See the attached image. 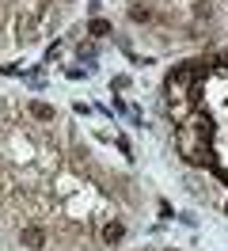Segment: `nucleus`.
<instances>
[{
	"mask_svg": "<svg viewBox=\"0 0 228 251\" xmlns=\"http://www.w3.org/2000/svg\"><path fill=\"white\" fill-rule=\"evenodd\" d=\"M122 236H126V225H122V221H110V225L103 228V240H106V244H118Z\"/></svg>",
	"mask_w": 228,
	"mask_h": 251,
	"instance_id": "obj_3",
	"label": "nucleus"
},
{
	"mask_svg": "<svg viewBox=\"0 0 228 251\" xmlns=\"http://www.w3.org/2000/svg\"><path fill=\"white\" fill-rule=\"evenodd\" d=\"M213 172H217V179H221V183H228V172H225V168H213Z\"/></svg>",
	"mask_w": 228,
	"mask_h": 251,
	"instance_id": "obj_8",
	"label": "nucleus"
},
{
	"mask_svg": "<svg viewBox=\"0 0 228 251\" xmlns=\"http://www.w3.org/2000/svg\"><path fill=\"white\" fill-rule=\"evenodd\" d=\"M190 164L194 168H217V152H213L209 145H198L194 152H190Z\"/></svg>",
	"mask_w": 228,
	"mask_h": 251,
	"instance_id": "obj_1",
	"label": "nucleus"
},
{
	"mask_svg": "<svg viewBox=\"0 0 228 251\" xmlns=\"http://www.w3.org/2000/svg\"><path fill=\"white\" fill-rule=\"evenodd\" d=\"M30 114H34L38 122H50V118H53V107H50V103H42V99H34V103H30Z\"/></svg>",
	"mask_w": 228,
	"mask_h": 251,
	"instance_id": "obj_4",
	"label": "nucleus"
},
{
	"mask_svg": "<svg viewBox=\"0 0 228 251\" xmlns=\"http://www.w3.org/2000/svg\"><path fill=\"white\" fill-rule=\"evenodd\" d=\"M88 34H95V38H106V34H110V23H106V19H91V23H88Z\"/></svg>",
	"mask_w": 228,
	"mask_h": 251,
	"instance_id": "obj_6",
	"label": "nucleus"
},
{
	"mask_svg": "<svg viewBox=\"0 0 228 251\" xmlns=\"http://www.w3.org/2000/svg\"><path fill=\"white\" fill-rule=\"evenodd\" d=\"M149 16H152V12H149V8H141V4H137V8H129V19H133V23H145Z\"/></svg>",
	"mask_w": 228,
	"mask_h": 251,
	"instance_id": "obj_7",
	"label": "nucleus"
},
{
	"mask_svg": "<svg viewBox=\"0 0 228 251\" xmlns=\"http://www.w3.org/2000/svg\"><path fill=\"white\" fill-rule=\"evenodd\" d=\"M19 240H23V248H42V244H46V232H42V228H23Z\"/></svg>",
	"mask_w": 228,
	"mask_h": 251,
	"instance_id": "obj_2",
	"label": "nucleus"
},
{
	"mask_svg": "<svg viewBox=\"0 0 228 251\" xmlns=\"http://www.w3.org/2000/svg\"><path fill=\"white\" fill-rule=\"evenodd\" d=\"M194 129H198V137L209 145V137H213V118H194Z\"/></svg>",
	"mask_w": 228,
	"mask_h": 251,
	"instance_id": "obj_5",
	"label": "nucleus"
}]
</instances>
